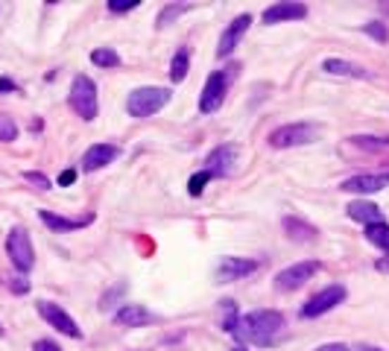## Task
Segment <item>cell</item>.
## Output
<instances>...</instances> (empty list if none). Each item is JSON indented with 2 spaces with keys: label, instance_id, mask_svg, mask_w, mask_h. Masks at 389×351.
<instances>
[{
  "label": "cell",
  "instance_id": "6da1fadb",
  "mask_svg": "<svg viewBox=\"0 0 389 351\" xmlns=\"http://www.w3.org/2000/svg\"><path fill=\"white\" fill-rule=\"evenodd\" d=\"M281 331H284V316L278 310H249V314L237 316L231 337L237 343H252V345H276Z\"/></svg>",
  "mask_w": 389,
  "mask_h": 351
},
{
  "label": "cell",
  "instance_id": "7a4b0ae2",
  "mask_svg": "<svg viewBox=\"0 0 389 351\" xmlns=\"http://www.w3.org/2000/svg\"><path fill=\"white\" fill-rule=\"evenodd\" d=\"M170 100H173V91H170V88L141 85V88H135V91L126 97V111H129L132 117H152L155 111H161Z\"/></svg>",
  "mask_w": 389,
  "mask_h": 351
},
{
  "label": "cell",
  "instance_id": "3957f363",
  "mask_svg": "<svg viewBox=\"0 0 389 351\" xmlns=\"http://www.w3.org/2000/svg\"><path fill=\"white\" fill-rule=\"evenodd\" d=\"M314 141H319V126L307 123V121L284 123L269 135V147H276V149H293V147H304V144H314Z\"/></svg>",
  "mask_w": 389,
  "mask_h": 351
},
{
  "label": "cell",
  "instance_id": "277c9868",
  "mask_svg": "<svg viewBox=\"0 0 389 351\" xmlns=\"http://www.w3.org/2000/svg\"><path fill=\"white\" fill-rule=\"evenodd\" d=\"M68 103H70V109H73L76 114L82 117V121H94L100 109H97V85H94L91 76H85V73H76V76H73Z\"/></svg>",
  "mask_w": 389,
  "mask_h": 351
},
{
  "label": "cell",
  "instance_id": "5b68a950",
  "mask_svg": "<svg viewBox=\"0 0 389 351\" xmlns=\"http://www.w3.org/2000/svg\"><path fill=\"white\" fill-rule=\"evenodd\" d=\"M6 255L15 266V272H21V276H27V272L32 269L35 264V252H32V240H30V234L24 226H15L9 231V238H6Z\"/></svg>",
  "mask_w": 389,
  "mask_h": 351
},
{
  "label": "cell",
  "instance_id": "8992f818",
  "mask_svg": "<svg viewBox=\"0 0 389 351\" xmlns=\"http://www.w3.org/2000/svg\"><path fill=\"white\" fill-rule=\"evenodd\" d=\"M345 302V287L342 284H328L325 290H319L316 296H310L302 307V319H319L328 310H334Z\"/></svg>",
  "mask_w": 389,
  "mask_h": 351
},
{
  "label": "cell",
  "instance_id": "52a82bcc",
  "mask_svg": "<svg viewBox=\"0 0 389 351\" xmlns=\"http://www.w3.org/2000/svg\"><path fill=\"white\" fill-rule=\"evenodd\" d=\"M319 272V261H299L293 266H284L276 276V290L281 292H296L299 287H304L310 278Z\"/></svg>",
  "mask_w": 389,
  "mask_h": 351
},
{
  "label": "cell",
  "instance_id": "ba28073f",
  "mask_svg": "<svg viewBox=\"0 0 389 351\" xmlns=\"http://www.w3.org/2000/svg\"><path fill=\"white\" fill-rule=\"evenodd\" d=\"M38 314H42V319H44L50 328L59 331V334H65V337H70V340H82L80 325H76V319L68 314L65 307L53 304V302H38Z\"/></svg>",
  "mask_w": 389,
  "mask_h": 351
},
{
  "label": "cell",
  "instance_id": "9c48e42d",
  "mask_svg": "<svg viewBox=\"0 0 389 351\" xmlns=\"http://www.w3.org/2000/svg\"><path fill=\"white\" fill-rule=\"evenodd\" d=\"M226 91H228L226 73L223 70H211L208 80H205V85H202V94H199V111L202 114H214V111L223 106Z\"/></svg>",
  "mask_w": 389,
  "mask_h": 351
},
{
  "label": "cell",
  "instance_id": "30bf717a",
  "mask_svg": "<svg viewBox=\"0 0 389 351\" xmlns=\"http://www.w3.org/2000/svg\"><path fill=\"white\" fill-rule=\"evenodd\" d=\"M235 167H237V147L235 144L217 147L205 161V173H211V179L214 176H217V179H228V176L235 173Z\"/></svg>",
  "mask_w": 389,
  "mask_h": 351
},
{
  "label": "cell",
  "instance_id": "8fae6325",
  "mask_svg": "<svg viewBox=\"0 0 389 351\" xmlns=\"http://www.w3.org/2000/svg\"><path fill=\"white\" fill-rule=\"evenodd\" d=\"M389 187V173H360V176H352L340 185V190L345 193H360V197H369V193H378Z\"/></svg>",
  "mask_w": 389,
  "mask_h": 351
},
{
  "label": "cell",
  "instance_id": "7c38bea8",
  "mask_svg": "<svg viewBox=\"0 0 389 351\" xmlns=\"http://www.w3.org/2000/svg\"><path fill=\"white\" fill-rule=\"evenodd\" d=\"M258 269V261H249V258H223L217 264V272H214V278L220 284H231V281H240L246 276Z\"/></svg>",
  "mask_w": 389,
  "mask_h": 351
},
{
  "label": "cell",
  "instance_id": "4fadbf2b",
  "mask_svg": "<svg viewBox=\"0 0 389 351\" xmlns=\"http://www.w3.org/2000/svg\"><path fill=\"white\" fill-rule=\"evenodd\" d=\"M249 27H252V15H237L235 21L226 27V32H223V38H220V44H217V56L226 58V56L235 53V47L240 44V38H243V32H246Z\"/></svg>",
  "mask_w": 389,
  "mask_h": 351
},
{
  "label": "cell",
  "instance_id": "5bb4252c",
  "mask_svg": "<svg viewBox=\"0 0 389 351\" xmlns=\"http://www.w3.org/2000/svg\"><path fill=\"white\" fill-rule=\"evenodd\" d=\"M118 155H121V147H114V144H94L82 155V170L85 173H97V170H103L106 164H111Z\"/></svg>",
  "mask_w": 389,
  "mask_h": 351
},
{
  "label": "cell",
  "instance_id": "9a60e30c",
  "mask_svg": "<svg viewBox=\"0 0 389 351\" xmlns=\"http://www.w3.org/2000/svg\"><path fill=\"white\" fill-rule=\"evenodd\" d=\"M307 18V6L304 4H272L264 12V24H281V21H304Z\"/></svg>",
  "mask_w": 389,
  "mask_h": 351
},
{
  "label": "cell",
  "instance_id": "2e32d148",
  "mask_svg": "<svg viewBox=\"0 0 389 351\" xmlns=\"http://www.w3.org/2000/svg\"><path fill=\"white\" fill-rule=\"evenodd\" d=\"M114 322L121 328H147L155 322V314H149L144 304H123L118 314H114Z\"/></svg>",
  "mask_w": 389,
  "mask_h": 351
},
{
  "label": "cell",
  "instance_id": "e0dca14e",
  "mask_svg": "<svg viewBox=\"0 0 389 351\" xmlns=\"http://www.w3.org/2000/svg\"><path fill=\"white\" fill-rule=\"evenodd\" d=\"M38 220H42L50 231H76V228H85L94 223V214H85L80 220H70V217H59L53 211H38Z\"/></svg>",
  "mask_w": 389,
  "mask_h": 351
},
{
  "label": "cell",
  "instance_id": "ac0fdd59",
  "mask_svg": "<svg viewBox=\"0 0 389 351\" xmlns=\"http://www.w3.org/2000/svg\"><path fill=\"white\" fill-rule=\"evenodd\" d=\"M322 70L325 73H334V76H352V80H369V70L354 65V62H348V58H337V56H331L322 62Z\"/></svg>",
  "mask_w": 389,
  "mask_h": 351
},
{
  "label": "cell",
  "instance_id": "d6986e66",
  "mask_svg": "<svg viewBox=\"0 0 389 351\" xmlns=\"http://www.w3.org/2000/svg\"><path fill=\"white\" fill-rule=\"evenodd\" d=\"M281 226H284V234H287V238L296 240V243H310V240L316 238V226H310V223L302 220V217H284Z\"/></svg>",
  "mask_w": 389,
  "mask_h": 351
},
{
  "label": "cell",
  "instance_id": "ffe728a7",
  "mask_svg": "<svg viewBox=\"0 0 389 351\" xmlns=\"http://www.w3.org/2000/svg\"><path fill=\"white\" fill-rule=\"evenodd\" d=\"M348 217L363 223V226H372V223H383V211L375 202H352L348 205Z\"/></svg>",
  "mask_w": 389,
  "mask_h": 351
},
{
  "label": "cell",
  "instance_id": "44dd1931",
  "mask_svg": "<svg viewBox=\"0 0 389 351\" xmlns=\"http://www.w3.org/2000/svg\"><path fill=\"white\" fill-rule=\"evenodd\" d=\"M187 70H190V50L187 47H179L176 56L170 62V82H185L187 80Z\"/></svg>",
  "mask_w": 389,
  "mask_h": 351
},
{
  "label": "cell",
  "instance_id": "7402d4cb",
  "mask_svg": "<svg viewBox=\"0 0 389 351\" xmlns=\"http://www.w3.org/2000/svg\"><path fill=\"white\" fill-rule=\"evenodd\" d=\"M363 234H366V240L378 246L381 252H386L389 255V223H372V226H363Z\"/></svg>",
  "mask_w": 389,
  "mask_h": 351
},
{
  "label": "cell",
  "instance_id": "603a6c76",
  "mask_svg": "<svg viewBox=\"0 0 389 351\" xmlns=\"http://www.w3.org/2000/svg\"><path fill=\"white\" fill-rule=\"evenodd\" d=\"M193 9V4H170V6H164L161 9V15L155 18V27L159 30H164V27H170L173 21H176V18H182L185 12H190Z\"/></svg>",
  "mask_w": 389,
  "mask_h": 351
},
{
  "label": "cell",
  "instance_id": "cb8c5ba5",
  "mask_svg": "<svg viewBox=\"0 0 389 351\" xmlns=\"http://www.w3.org/2000/svg\"><path fill=\"white\" fill-rule=\"evenodd\" d=\"M91 62L97 68H118L121 56H118V50H111V47H97V50H91Z\"/></svg>",
  "mask_w": 389,
  "mask_h": 351
},
{
  "label": "cell",
  "instance_id": "d4e9b609",
  "mask_svg": "<svg viewBox=\"0 0 389 351\" xmlns=\"http://www.w3.org/2000/svg\"><path fill=\"white\" fill-rule=\"evenodd\" d=\"M352 144L366 149V152H386L389 149V138H372V135H354Z\"/></svg>",
  "mask_w": 389,
  "mask_h": 351
},
{
  "label": "cell",
  "instance_id": "484cf974",
  "mask_svg": "<svg viewBox=\"0 0 389 351\" xmlns=\"http://www.w3.org/2000/svg\"><path fill=\"white\" fill-rule=\"evenodd\" d=\"M208 182H211V173H205V170L193 173L190 182H187V193H190V197H202L205 187H208Z\"/></svg>",
  "mask_w": 389,
  "mask_h": 351
},
{
  "label": "cell",
  "instance_id": "4316f807",
  "mask_svg": "<svg viewBox=\"0 0 389 351\" xmlns=\"http://www.w3.org/2000/svg\"><path fill=\"white\" fill-rule=\"evenodd\" d=\"M363 32H366L369 38H375L378 44H386V42H389V30H386L383 21H369V24H363Z\"/></svg>",
  "mask_w": 389,
  "mask_h": 351
},
{
  "label": "cell",
  "instance_id": "83f0119b",
  "mask_svg": "<svg viewBox=\"0 0 389 351\" xmlns=\"http://www.w3.org/2000/svg\"><path fill=\"white\" fill-rule=\"evenodd\" d=\"M123 292H126V284H123V281H121L118 287L106 290V292H103V299H100V310H111L114 304L121 302V296H123Z\"/></svg>",
  "mask_w": 389,
  "mask_h": 351
},
{
  "label": "cell",
  "instance_id": "f1b7e54d",
  "mask_svg": "<svg viewBox=\"0 0 389 351\" xmlns=\"http://www.w3.org/2000/svg\"><path fill=\"white\" fill-rule=\"evenodd\" d=\"M15 138H18L15 121H12V117H6V114H0V141H4V144H12Z\"/></svg>",
  "mask_w": 389,
  "mask_h": 351
},
{
  "label": "cell",
  "instance_id": "f546056e",
  "mask_svg": "<svg viewBox=\"0 0 389 351\" xmlns=\"http://www.w3.org/2000/svg\"><path fill=\"white\" fill-rule=\"evenodd\" d=\"M138 6H141V0H109V12L111 15H123V12H132Z\"/></svg>",
  "mask_w": 389,
  "mask_h": 351
},
{
  "label": "cell",
  "instance_id": "4dcf8cb0",
  "mask_svg": "<svg viewBox=\"0 0 389 351\" xmlns=\"http://www.w3.org/2000/svg\"><path fill=\"white\" fill-rule=\"evenodd\" d=\"M6 287L12 290V292H18V296H24V292H30V281H27V276H6Z\"/></svg>",
  "mask_w": 389,
  "mask_h": 351
},
{
  "label": "cell",
  "instance_id": "1f68e13d",
  "mask_svg": "<svg viewBox=\"0 0 389 351\" xmlns=\"http://www.w3.org/2000/svg\"><path fill=\"white\" fill-rule=\"evenodd\" d=\"M223 310H226V314H223V328L231 334V331H235V325H237V307H235V302H226Z\"/></svg>",
  "mask_w": 389,
  "mask_h": 351
},
{
  "label": "cell",
  "instance_id": "d6a6232c",
  "mask_svg": "<svg viewBox=\"0 0 389 351\" xmlns=\"http://www.w3.org/2000/svg\"><path fill=\"white\" fill-rule=\"evenodd\" d=\"M24 179H27L30 185H35L38 190H47V187H50V182H47V176H44V173H35V170H27V173H24Z\"/></svg>",
  "mask_w": 389,
  "mask_h": 351
},
{
  "label": "cell",
  "instance_id": "836d02e7",
  "mask_svg": "<svg viewBox=\"0 0 389 351\" xmlns=\"http://www.w3.org/2000/svg\"><path fill=\"white\" fill-rule=\"evenodd\" d=\"M56 182H59L62 187H70V185L76 182V170H65V173H59V179H56Z\"/></svg>",
  "mask_w": 389,
  "mask_h": 351
},
{
  "label": "cell",
  "instance_id": "e575fe53",
  "mask_svg": "<svg viewBox=\"0 0 389 351\" xmlns=\"http://www.w3.org/2000/svg\"><path fill=\"white\" fill-rule=\"evenodd\" d=\"M32 351H62V348L56 345L53 340H38V343L32 345Z\"/></svg>",
  "mask_w": 389,
  "mask_h": 351
},
{
  "label": "cell",
  "instance_id": "d590c367",
  "mask_svg": "<svg viewBox=\"0 0 389 351\" xmlns=\"http://www.w3.org/2000/svg\"><path fill=\"white\" fill-rule=\"evenodd\" d=\"M314 351H348V345L345 343H325V345H319Z\"/></svg>",
  "mask_w": 389,
  "mask_h": 351
},
{
  "label": "cell",
  "instance_id": "8d00e7d4",
  "mask_svg": "<svg viewBox=\"0 0 389 351\" xmlns=\"http://www.w3.org/2000/svg\"><path fill=\"white\" fill-rule=\"evenodd\" d=\"M4 91H15V82L9 80V76H0V94Z\"/></svg>",
  "mask_w": 389,
  "mask_h": 351
},
{
  "label": "cell",
  "instance_id": "74e56055",
  "mask_svg": "<svg viewBox=\"0 0 389 351\" xmlns=\"http://www.w3.org/2000/svg\"><path fill=\"white\" fill-rule=\"evenodd\" d=\"M375 266H378L381 272H389V255H386V258H381V261H378Z\"/></svg>",
  "mask_w": 389,
  "mask_h": 351
},
{
  "label": "cell",
  "instance_id": "f35d334b",
  "mask_svg": "<svg viewBox=\"0 0 389 351\" xmlns=\"http://www.w3.org/2000/svg\"><path fill=\"white\" fill-rule=\"evenodd\" d=\"M354 351H381V348H372V345H357Z\"/></svg>",
  "mask_w": 389,
  "mask_h": 351
},
{
  "label": "cell",
  "instance_id": "ab89813d",
  "mask_svg": "<svg viewBox=\"0 0 389 351\" xmlns=\"http://www.w3.org/2000/svg\"><path fill=\"white\" fill-rule=\"evenodd\" d=\"M231 351H249V348H231Z\"/></svg>",
  "mask_w": 389,
  "mask_h": 351
},
{
  "label": "cell",
  "instance_id": "60d3db41",
  "mask_svg": "<svg viewBox=\"0 0 389 351\" xmlns=\"http://www.w3.org/2000/svg\"><path fill=\"white\" fill-rule=\"evenodd\" d=\"M0 337H4V325H0Z\"/></svg>",
  "mask_w": 389,
  "mask_h": 351
}]
</instances>
